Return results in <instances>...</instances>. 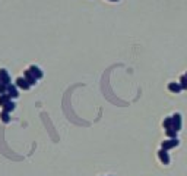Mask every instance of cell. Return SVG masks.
Instances as JSON below:
<instances>
[{
    "mask_svg": "<svg viewBox=\"0 0 187 176\" xmlns=\"http://www.w3.org/2000/svg\"><path fill=\"white\" fill-rule=\"evenodd\" d=\"M171 128L177 132L181 129V115L180 113H174L173 115V126Z\"/></svg>",
    "mask_w": 187,
    "mask_h": 176,
    "instance_id": "1",
    "label": "cell"
},
{
    "mask_svg": "<svg viewBox=\"0 0 187 176\" xmlns=\"http://www.w3.org/2000/svg\"><path fill=\"white\" fill-rule=\"evenodd\" d=\"M178 145V140H170V141H164L162 143V150H165V151H168V150H171V148H174V147H177Z\"/></svg>",
    "mask_w": 187,
    "mask_h": 176,
    "instance_id": "2",
    "label": "cell"
},
{
    "mask_svg": "<svg viewBox=\"0 0 187 176\" xmlns=\"http://www.w3.org/2000/svg\"><path fill=\"white\" fill-rule=\"evenodd\" d=\"M23 78H25V79L29 82V85H35V84H37V78L34 77L32 72H31L29 69H26V71L23 72Z\"/></svg>",
    "mask_w": 187,
    "mask_h": 176,
    "instance_id": "3",
    "label": "cell"
},
{
    "mask_svg": "<svg viewBox=\"0 0 187 176\" xmlns=\"http://www.w3.org/2000/svg\"><path fill=\"white\" fill-rule=\"evenodd\" d=\"M6 94L11 97V99H16L19 94H18V90H16V85H12V84H9L8 85V91H6Z\"/></svg>",
    "mask_w": 187,
    "mask_h": 176,
    "instance_id": "4",
    "label": "cell"
},
{
    "mask_svg": "<svg viewBox=\"0 0 187 176\" xmlns=\"http://www.w3.org/2000/svg\"><path fill=\"white\" fill-rule=\"evenodd\" d=\"M16 87H19V88H22V90H29V82L25 79V78H18L16 79Z\"/></svg>",
    "mask_w": 187,
    "mask_h": 176,
    "instance_id": "5",
    "label": "cell"
},
{
    "mask_svg": "<svg viewBox=\"0 0 187 176\" xmlns=\"http://www.w3.org/2000/svg\"><path fill=\"white\" fill-rule=\"evenodd\" d=\"M0 81H2L5 85H9V84H11V78L8 75L6 69H0Z\"/></svg>",
    "mask_w": 187,
    "mask_h": 176,
    "instance_id": "6",
    "label": "cell"
},
{
    "mask_svg": "<svg viewBox=\"0 0 187 176\" xmlns=\"http://www.w3.org/2000/svg\"><path fill=\"white\" fill-rule=\"evenodd\" d=\"M158 156H159V159L162 160V163H164V165H168V163H170V156H168V151H165V150L161 148V150L158 151Z\"/></svg>",
    "mask_w": 187,
    "mask_h": 176,
    "instance_id": "7",
    "label": "cell"
},
{
    "mask_svg": "<svg viewBox=\"0 0 187 176\" xmlns=\"http://www.w3.org/2000/svg\"><path fill=\"white\" fill-rule=\"evenodd\" d=\"M29 71L32 72V75L37 78V79H41V78H43V72H41V69H40L38 66H34L32 65L31 68H29Z\"/></svg>",
    "mask_w": 187,
    "mask_h": 176,
    "instance_id": "8",
    "label": "cell"
},
{
    "mask_svg": "<svg viewBox=\"0 0 187 176\" xmlns=\"http://www.w3.org/2000/svg\"><path fill=\"white\" fill-rule=\"evenodd\" d=\"M168 90H170V91H173V93H180V91H181V90H183V88H181V85H180V84H176V82H171V84H168Z\"/></svg>",
    "mask_w": 187,
    "mask_h": 176,
    "instance_id": "9",
    "label": "cell"
},
{
    "mask_svg": "<svg viewBox=\"0 0 187 176\" xmlns=\"http://www.w3.org/2000/svg\"><path fill=\"white\" fill-rule=\"evenodd\" d=\"M0 119L5 122V123H8V122H11V116H9V112H6V110H3L2 113H0Z\"/></svg>",
    "mask_w": 187,
    "mask_h": 176,
    "instance_id": "10",
    "label": "cell"
},
{
    "mask_svg": "<svg viewBox=\"0 0 187 176\" xmlns=\"http://www.w3.org/2000/svg\"><path fill=\"white\" fill-rule=\"evenodd\" d=\"M3 110H6V112H9V113L13 112V110H15V103H13V101H8V103L3 106Z\"/></svg>",
    "mask_w": 187,
    "mask_h": 176,
    "instance_id": "11",
    "label": "cell"
},
{
    "mask_svg": "<svg viewBox=\"0 0 187 176\" xmlns=\"http://www.w3.org/2000/svg\"><path fill=\"white\" fill-rule=\"evenodd\" d=\"M8 101H11V97H9L8 94H2V96H0V107H3Z\"/></svg>",
    "mask_w": 187,
    "mask_h": 176,
    "instance_id": "12",
    "label": "cell"
},
{
    "mask_svg": "<svg viewBox=\"0 0 187 176\" xmlns=\"http://www.w3.org/2000/svg\"><path fill=\"white\" fill-rule=\"evenodd\" d=\"M165 132H167V135H168L171 140H176V138H177V131H174L173 128H168Z\"/></svg>",
    "mask_w": 187,
    "mask_h": 176,
    "instance_id": "13",
    "label": "cell"
},
{
    "mask_svg": "<svg viewBox=\"0 0 187 176\" xmlns=\"http://www.w3.org/2000/svg\"><path fill=\"white\" fill-rule=\"evenodd\" d=\"M162 125H164V128H165V129L171 128V126H173V118H167V119L164 121V123H162Z\"/></svg>",
    "mask_w": 187,
    "mask_h": 176,
    "instance_id": "14",
    "label": "cell"
},
{
    "mask_svg": "<svg viewBox=\"0 0 187 176\" xmlns=\"http://www.w3.org/2000/svg\"><path fill=\"white\" fill-rule=\"evenodd\" d=\"M180 85H181L183 90H187V78H186V75H183V77L180 78Z\"/></svg>",
    "mask_w": 187,
    "mask_h": 176,
    "instance_id": "15",
    "label": "cell"
},
{
    "mask_svg": "<svg viewBox=\"0 0 187 176\" xmlns=\"http://www.w3.org/2000/svg\"><path fill=\"white\" fill-rule=\"evenodd\" d=\"M113 2H117V0H113Z\"/></svg>",
    "mask_w": 187,
    "mask_h": 176,
    "instance_id": "16",
    "label": "cell"
},
{
    "mask_svg": "<svg viewBox=\"0 0 187 176\" xmlns=\"http://www.w3.org/2000/svg\"><path fill=\"white\" fill-rule=\"evenodd\" d=\"M186 78H187V74H186Z\"/></svg>",
    "mask_w": 187,
    "mask_h": 176,
    "instance_id": "17",
    "label": "cell"
}]
</instances>
